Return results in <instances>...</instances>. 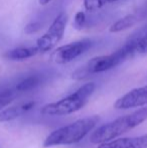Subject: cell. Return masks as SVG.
Here are the masks:
<instances>
[{
  "label": "cell",
  "instance_id": "6da1fadb",
  "mask_svg": "<svg viewBox=\"0 0 147 148\" xmlns=\"http://www.w3.org/2000/svg\"><path fill=\"white\" fill-rule=\"evenodd\" d=\"M145 120H147V107H142L133 113L121 116L97 128L91 134L90 142L93 144H102L114 140L124 133L139 126Z\"/></svg>",
  "mask_w": 147,
  "mask_h": 148
},
{
  "label": "cell",
  "instance_id": "7a4b0ae2",
  "mask_svg": "<svg viewBox=\"0 0 147 148\" xmlns=\"http://www.w3.org/2000/svg\"><path fill=\"white\" fill-rule=\"evenodd\" d=\"M100 118L98 116H89L79 119L69 125H66L53 131L43 142V147H53L59 145H71L80 142L96 127Z\"/></svg>",
  "mask_w": 147,
  "mask_h": 148
},
{
  "label": "cell",
  "instance_id": "3957f363",
  "mask_svg": "<svg viewBox=\"0 0 147 148\" xmlns=\"http://www.w3.org/2000/svg\"><path fill=\"white\" fill-rule=\"evenodd\" d=\"M95 90V83H87L64 99L44 105L40 109V113L45 116H67L76 113L88 104Z\"/></svg>",
  "mask_w": 147,
  "mask_h": 148
},
{
  "label": "cell",
  "instance_id": "277c9868",
  "mask_svg": "<svg viewBox=\"0 0 147 148\" xmlns=\"http://www.w3.org/2000/svg\"><path fill=\"white\" fill-rule=\"evenodd\" d=\"M127 56L125 55L122 49H118L117 51L111 53V55L99 56L91 59L82 68L75 71L73 74V79L77 81L84 80L93 74H100V73L106 72L111 69L117 66L122 62L127 60Z\"/></svg>",
  "mask_w": 147,
  "mask_h": 148
},
{
  "label": "cell",
  "instance_id": "5b68a950",
  "mask_svg": "<svg viewBox=\"0 0 147 148\" xmlns=\"http://www.w3.org/2000/svg\"><path fill=\"white\" fill-rule=\"evenodd\" d=\"M66 25H67V15L64 12H61L53 19V23L51 24L46 32L37 39L36 47L38 51L45 53L53 49L63 38L66 31Z\"/></svg>",
  "mask_w": 147,
  "mask_h": 148
},
{
  "label": "cell",
  "instance_id": "8992f818",
  "mask_svg": "<svg viewBox=\"0 0 147 148\" xmlns=\"http://www.w3.org/2000/svg\"><path fill=\"white\" fill-rule=\"evenodd\" d=\"M91 47H92V41L89 38L74 41V42L68 43V45L59 47L53 53L51 59L57 64H68L84 55L87 51L91 49Z\"/></svg>",
  "mask_w": 147,
  "mask_h": 148
},
{
  "label": "cell",
  "instance_id": "52a82bcc",
  "mask_svg": "<svg viewBox=\"0 0 147 148\" xmlns=\"http://www.w3.org/2000/svg\"><path fill=\"white\" fill-rule=\"evenodd\" d=\"M143 106H147V86L131 90L114 104V107L118 110H128Z\"/></svg>",
  "mask_w": 147,
  "mask_h": 148
},
{
  "label": "cell",
  "instance_id": "ba28073f",
  "mask_svg": "<svg viewBox=\"0 0 147 148\" xmlns=\"http://www.w3.org/2000/svg\"><path fill=\"white\" fill-rule=\"evenodd\" d=\"M97 148H147V134L137 137L114 139L99 144Z\"/></svg>",
  "mask_w": 147,
  "mask_h": 148
},
{
  "label": "cell",
  "instance_id": "9c48e42d",
  "mask_svg": "<svg viewBox=\"0 0 147 148\" xmlns=\"http://www.w3.org/2000/svg\"><path fill=\"white\" fill-rule=\"evenodd\" d=\"M34 105H36L34 102H26V103H22L19 105L12 106V107L2 110L0 112V123L15 120V119L23 115L24 113L31 110L34 107Z\"/></svg>",
  "mask_w": 147,
  "mask_h": 148
},
{
  "label": "cell",
  "instance_id": "30bf717a",
  "mask_svg": "<svg viewBox=\"0 0 147 148\" xmlns=\"http://www.w3.org/2000/svg\"><path fill=\"white\" fill-rule=\"evenodd\" d=\"M38 51L36 47H20L6 51L4 57L10 60H23L34 57Z\"/></svg>",
  "mask_w": 147,
  "mask_h": 148
},
{
  "label": "cell",
  "instance_id": "8fae6325",
  "mask_svg": "<svg viewBox=\"0 0 147 148\" xmlns=\"http://www.w3.org/2000/svg\"><path fill=\"white\" fill-rule=\"evenodd\" d=\"M136 22H137L136 15H134V14H128V15L116 20L110 26V29L109 30H110V32L113 33L121 32V31H124L128 29V28H131Z\"/></svg>",
  "mask_w": 147,
  "mask_h": 148
},
{
  "label": "cell",
  "instance_id": "7c38bea8",
  "mask_svg": "<svg viewBox=\"0 0 147 148\" xmlns=\"http://www.w3.org/2000/svg\"><path fill=\"white\" fill-rule=\"evenodd\" d=\"M41 80L38 76H29L27 78L20 81L15 87L16 92H28L36 89L37 86H39Z\"/></svg>",
  "mask_w": 147,
  "mask_h": 148
},
{
  "label": "cell",
  "instance_id": "4fadbf2b",
  "mask_svg": "<svg viewBox=\"0 0 147 148\" xmlns=\"http://www.w3.org/2000/svg\"><path fill=\"white\" fill-rule=\"evenodd\" d=\"M16 97V91L13 90H4L0 92V112L5 109L6 106H8Z\"/></svg>",
  "mask_w": 147,
  "mask_h": 148
},
{
  "label": "cell",
  "instance_id": "5bb4252c",
  "mask_svg": "<svg viewBox=\"0 0 147 148\" xmlns=\"http://www.w3.org/2000/svg\"><path fill=\"white\" fill-rule=\"evenodd\" d=\"M83 3H84L86 10L93 11V10L102 8L107 2L106 0H83Z\"/></svg>",
  "mask_w": 147,
  "mask_h": 148
},
{
  "label": "cell",
  "instance_id": "9a60e30c",
  "mask_svg": "<svg viewBox=\"0 0 147 148\" xmlns=\"http://www.w3.org/2000/svg\"><path fill=\"white\" fill-rule=\"evenodd\" d=\"M86 23V14L84 11H78L74 18V27L77 30H81Z\"/></svg>",
  "mask_w": 147,
  "mask_h": 148
},
{
  "label": "cell",
  "instance_id": "2e32d148",
  "mask_svg": "<svg viewBox=\"0 0 147 148\" xmlns=\"http://www.w3.org/2000/svg\"><path fill=\"white\" fill-rule=\"evenodd\" d=\"M147 53V29L144 30L141 39L136 47V55H145Z\"/></svg>",
  "mask_w": 147,
  "mask_h": 148
},
{
  "label": "cell",
  "instance_id": "e0dca14e",
  "mask_svg": "<svg viewBox=\"0 0 147 148\" xmlns=\"http://www.w3.org/2000/svg\"><path fill=\"white\" fill-rule=\"evenodd\" d=\"M40 26H41L40 23H38V22H30V23H28L27 25H26V27L24 28V31H25L26 33H28V34H31V33H34V32H36V31H38Z\"/></svg>",
  "mask_w": 147,
  "mask_h": 148
},
{
  "label": "cell",
  "instance_id": "ac0fdd59",
  "mask_svg": "<svg viewBox=\"0 0 147 148\" xmlns=\"http://www.w3.org/2000/svg\"><path fill=\"white\" fill-rule=\"evenodd\" d=\"M51 0H39V4L40 5H46V4H49V2H51Z\"/></svg>",
  "mask_w": 147,
  "mask_h": 148
},
{
  "label": "cell",
  "instance_id": "d6986e66",
  "mask_svg": "<svg viewBox=\"0 0 147 148\" xmlns=\"http://www.w3.org/2000/svg\"><path fill=\"white\" fill-rule=\"evenodd\" d=\"M117 1H120V0H106L107 3H113V2H117Z\"/></svg>",
  "mask_w": 147,
  "mask_h": 148
}]
</instances>
